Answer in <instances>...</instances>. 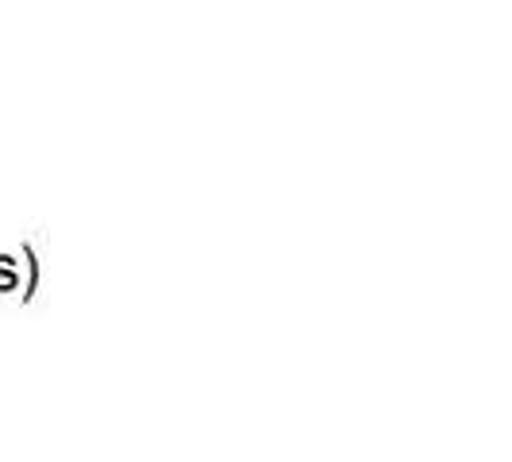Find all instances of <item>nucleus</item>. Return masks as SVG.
<instances>
[]
</instances>
